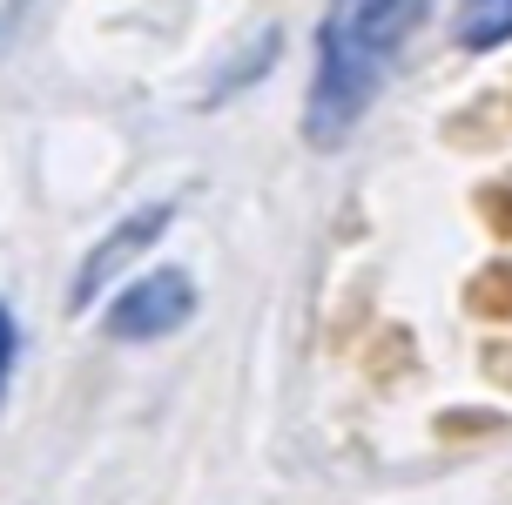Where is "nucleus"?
<instances>
[{
	"instance_id": "nucleus-1",
	"label": "nucleus",
	"mask_w": 512,
	"mask_h": 505,
	"mask_svg": "<svg viewBox=\"0 0 512 505\" xmlns=\"http://www.w3.org/2000/svg\"><path fill=\"white\" fill-rule=\"evenodd\" d=\"M418 0H331L317 27V81H310L304 135L317 149H337L371 115L391 61L411 34Z\"/></svg>"
},
{
	"instance_id": "nucleus-2",
	"label": "nucleus",
	"mask_w": 512,
	"mask_h": 505,
	"mask_svg": "<svg viewBox=\"0 0 512 505\" xmlns=\"http://www.w3.org/2000/svg\"><path fill=\"white\" fill-rule=\"evenodd\" d=\"M189 317H196V277L149 270V277H128L115 290V303L102 310V330L115 344H155V337H176Z\"/></svg>"
},
{
	"instance_id": "nucleus-3",
	"label": "nucleus",
	"mask_w": 512,
	"mask_h": 505,
	"mask_svg": "<svg viewBox=\"0 0 512 505\" xmlns=\"http://www.w3.org/2000/svg\"><path fill=\"white\" fill-rule=\"evenodd\" d=\"M176 223V209H169V202H142V209H135V216H122V223L108 229L102 243H95V250H88V263H81L75 270V290H68V310H88V303L102 297L108 283H128V263H135V256L142 250H155V243H162V229Z\"/></svg>"
},
{
	"instance_id": "nucleus-4",
	"label": "nucleus",
	"mask_w": 512,
	"mask_h": 505,
	"mask_svg": "<svg viewBox=\"0 0 512 505\" xmlns=\"http://www.w3.org/2000/svg\"><path fill=\"white\" fill-rule=\"evenodd\" d=\"M452 27L465 48H499V41H512V0H459Z\"/></svg>"
},
{
	"instance_id": "nucleus-5",
	"label": "nucleus",
	"mask_w": 512,
	"mask_h": 505,
	"mask_svg": "<svg viewBox=\"0 0 512 505\" xmlns=\"http://www.w3.org/2000/svg\"><path fill=\"white\" fill-rule=\"evenodd\" d=\"M14 357H21V330H14V310L0 303V398H7V378H14Z\"/></svg>"
}]
</instances>
